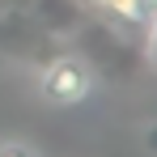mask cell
<instances>
[{"instance_id":"obj_1","label":"cell","mask_w":157,"mask_h":157,"mask_svg":"<svg viewBox=\"0 0 157 157\" xmlns=\"http://www.w3.org/2000/svg\"><path fill=\"white\" fill-rule=\"evenodd\" d=\"M94 94V68L85 55H55L38 72V98L47 106H77Z\"/></svg>"},{"instance_id":"obj_2","label":"cell","mask_w":157,"mask_h":157,"mask_svg":"<svg viewBox=\"0 0 157 157\" xmlns=\"http://www.w3.org/2000/svg\"><path fill=\"white\" fill-rule=\"evenodd\" d=\"M132 21L136 26H157V0H132Z\"/></svg>"},{"instance_id":"obj_3","label":"cell","mask_w":157,"mask_h":157,"mask_svg":"<svg viewBox=\"0 0 157 157\" xmlns=\"http://www.w3.org/2000/svg\"><path fill=\"white\" fill-rule=\"evenodd\" d=\"M85 4L102 9V13H110V17H123V21H132V0H85Z\"/></svg>"},{"instance_id":"obj_4","label":"cell","mask_w":157,"mask_h":157,"mask_svg":"<svg viewBox=\"0 0 157 157\" xmlns=\"http://www.w3.org/2000/svg\"><path fill=\"white\" fill-rule=\"evenodd\" d=\"M0 157H43L34 144H26V140H4L0 144Z\"/></svg>"},{"instance_id":"obj_5","label":"cell","mask_w":157,"mask_h":157,"mask_svg":"<svg viewBox=\"0 0 157 157\" xmlns=\"http://www.w3.org/2000/svg\"><path fill=\"white\" fill-rule=\"evenodd\" d=\"M149 51H153V59H157V26H149Z\"/></svg>"}]
</instances>
